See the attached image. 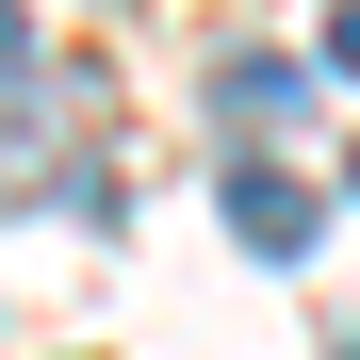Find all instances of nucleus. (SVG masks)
Instances as JSON below:
<instances>
[{
  "mask_svg": "<svg viewBox=\"0 0 360 360\" xmlns=\"http://www.w3.org/2000/svg\"><path fill=\"white\" fill-rule=\"evenodd\" d=\"M213 213H229V246H246V262H311V229H328V197H311L278 148L229 164V180H213Z\"/></svg>",
  "mask_w": 360,
  "mask_h": 360,
  "instance_id": "obj_1",
  "label": "nucleus"
},
{
  "mask_svg": "<svg viewBox=\"0 0 360 360\" xmlns=\"http://www.w3.org/2000/svg\"><path fill=\"white\" fill-rule=\"evenodd\" d=\"M295 98H311V66H278V49H246V66H213V115H229V131H278Z\"/></svg>",
  "mask_w": 360,
  "mask_h": 360,
  "instance_id": "obj_2",
  "label": "nucleus"
},
{
  "mask_svg": "<svg viewBox=\"0 0 360 360\" xmlns=\"http://www.w3.org/2000/svg\"><path fill=\"white\" fill-rule=\"evenodd\" d=\"M328 82H360V0H344V17H328Z\"/></svg>",
  "mask_w": 360,
  "mask_h": 360,
  "instance_id": "obj_3",
  "label": "nucleus"
},
{
  "mask_svg": "<svg viewBox=\"0 0 360 360\" xmlns=\"http://www.w3.org/2000/svg\"><path fill=\"white\" fill-rule=\"evenodd\" d=\"M17 66H33V17H17V0H0V82H17Z\"/></svg>",
  "mask_w": 360,
  "mask_h": 360,
  "instance_id": "obj_4",
  "label": "nucleus"
},
{
  "mask_svg": "<svg viewBox=\"0 0 360 360\" xmlns=\"http://www.w3.org/2000/svg\"><path fill=\"white\" fill-rule=\"evenodd\" d=\"M328 360H360V328H344V344H328Z\"/></svg>",
  "mask_w": 360,
  "mask_h": 360,
  "instance_id": "obj_5",
  "label": "nucleus"
},
{
  "mask_svg": "<svg viewBox=\"0 0 360 360\" xmlns=\"http://www.w3.org/2000/svg\"><path fill=\"white\" fill-rule=\"evenodd\" d=\"M344 180H360V148H344Z\"/></svg>",
  "mask_w": 360,
  "mask_h": 360,
  "instance_id": "obj_6",
  "label": "nucleus"
}]
</instances>
